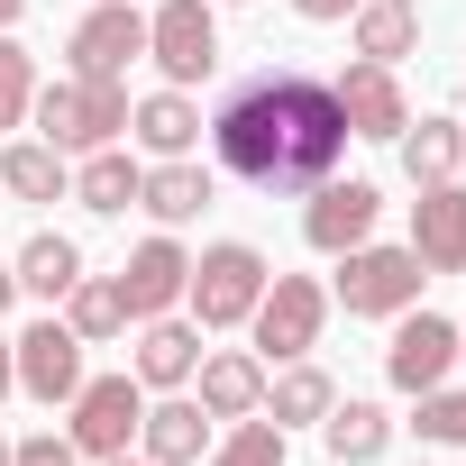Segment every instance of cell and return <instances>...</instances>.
<instances>
[{
	"label": "cell",
	"instance_id": "obj_1",
	"mask_svg": "<svg viewBox=\"0 0 466 466\" xmlns=\"http://www.w3.org/2000/svg\"><path fill=\"white\" fill-rule=\"evenodd\" d=\"M210 156L219 174H238L248 192L284 201V192H311L339 174L348 156V110L320 74L302 65H266L248 83H228V101L210 110Z\"/></svg>",
	"mask_w": 466,
	"mask_h": 466
},
{
	"label": "cell",
	"instance_id": "obj_2",
	"mask_svg": "<svg viewBox=\"0 0 466 466\" xmlns=\"http://www.w3.org/2000/svg\"><path fill=\"white\" fill-rule=\"evenodd\" d=\"M28 119L46 128V147L56 156H92V147H119V128H128V83H37V101H28Z\"/></svg>",
	"mask_w": 466,
	"mask_h": 466
},
{
	"label": "cell",
	"instance_id": "obj_3",
	"mask_svg": "<svg viewBox=\"0 0 466 466\" xmlns=\"http://www.w3.org/2000/svg\"><path fill=\"white\" fill-rule=\"evenodd\" d=\"M257 293H266V257H257L248 238L201 248V257H192V284H183V302H192L201 329H238V320L257 311Z\"/></svg>",
	"mask_w": 466,
	"mask_h": 466
},
{
	"label": "cell",
	"instance_id": "obj_4",
	"mask_svg": "<svg viewBox=\"0 0 466 466\" xmlns=\"http://www.w3.org/2000/svg\"><path fill=\"white\" fill-rule=\"evenodd\" d=\"M420 284H430V266L411 257V248H348L339 257V302H348V320H402L411 302H420Z\"/></svg>",
	"mask_w": 466,
	"mask_h": 466
},
{
	"label": "cell",
	"instance_id": "obj_5",
	"mask_svg": "<svg viewBox=\"0 0 466 466\" xmlns=\"http://www.w3.org/2000/svg\"><path fill=\"white\" fill-rule=\"evenodd\" d=\"M248 320H257V348L293 366V357H311V348H320L329 293H320L311 275H266V293H257V311H248Z\"/></svg>",
	"mask_w": 466,
	"mask_h": 466
},
{
	"label": "cell",
	"instance_id": "obj_6",
	"mask_svg": "<svg viewBox=\"0 0 466 466\" xmlns=\"http://www.w3.org/2000/svg\"><path fill=\"white\" fill-rule=\"evenodd\" d=\"M137 420H147V384H137V375H83L74 430H65V439H74L83 457H128Z\"/></svg>",
	"mask_w": 466,
	"mask_h": 466
},
{
	"label": "cell",
	"instance_id": "obj_7",
	"mask_svg": "<svg viewBox=\"0 0 466 466\" xmlns=\"http://www.w3.org/2000/svg\"><path fill=\"white\" fill-rule=\"evenodd\" d=\"M147 56L174 92H192L210 65H219V28H210V0H165V10L147 19Z\"/></svg>",
	"mask_w": 466,
	"mask_h": 466
},
{
	"label": "cell",
	"instance_id": "obj_8",
	"mask_svg": "<svg viewBox=\"0 0 466 466\" xmlns=\"http://www.w3.org/2000/svg\"><path fill=\"white\" fill-rule=\"evenodd\" d=\"M375 210H384V192L375 183H311V210H302V238L320 248V257H348V248H366L375 238Z\"/></svg>",
	"mask_w": 466,
	"mask_h": 466
},
{
	"label": "cell",
	"instance_id": "obj_9",
	"mask_svg": "<svg viewBox=\"0 0 466 466\" xmlns=\"http://www.w3.org/2000/svg\"><path fill=\"white\" fill-rule=\"evenodd\" d=\"M147 56V19L128 0H101V10L74 28V74L83 83H128V65Z\"/></svg>",
	"mask_w": 466,
	"mask_h": 466
},
{
	"label": "cell",
	"instance_id": "obj_10",
	"mask_svg": "<svg viewBox=\"0 0 466 466\" xmlns=\"http://www.w3.org/2000/svg\"><path fill=\"white\" fill-rule=\"evenodd\" d=\"M10 357H19V393H37V402H74V393H83V339H74L65 320L19 329Z\"/></svg>",
	"mask_w": 466,
	"mask_h": 466
},
{
	"label": "cell",
	"instance_id": "obj_11",
	"mask_svg": "<svg viewBox=\"0 0 466 466\" xmlns=\"http://www.w3.org/2000/svg\"><path fill=\"white\" fill-rule=\"evenodd\" d=\"M329 92H339V110H348V137H384V147H393V137L411 128V101H402L393 65H366V56H357Z\"/></svg>",
	"mask_w": 466,
	"mask_h": 466
},
{
	"label": "cell",
	"instance_id": "obj_12",
	"mask_svg": "<svg viewBox=\"0 0 466 466\" xmlns=\"http://www.w3.org/2000/svg\"><path fill=\"white\" fill-rule=\"evenodd\" d=\"M448 366H457V329H448L439 311H402V329H393V348H384L393 393H430V384H448Z\"/></svg>",
	"mask_w": 466,
	"mask_h": 466
},
{
	"label": "cell",
	"instance_id": "obj_13",
	"mask_svg": "<svg viewBox=\"0 0 466 466\" xmlns=\"http://www.w3.org/2000/svg\"><path fill=\"white\" fill-rule=\"evenodd\" d=\"M411 257L430 275H466V192L457 183H420V201H411Z\"/></svg>",
	"mask_w": 466,
	"mask_h": 466
},
{
	"label": "cell",
	"instance_id": "obj_14",
	"mask_svg": "<svg viewBox=\"0 0 466 466\" xmlns=\"http://www.w3.org/2000/svg\"><path fill=\"white\" fill-rule=\"evenodd\" d=\"M183 284H192V257H183L174 238H147V248L119 266V302H128V320H165V311L183 302Z\"/></svg>",
	"mask_w": 466,
	"mask_h": 466
},
{
	"label": "cell",
	"instance_id": "obj_15",
	"mask_svg": "<svg viewBox=\"0 0 466 466\" xmlns=\"http://www.w3.org/2000/svg\"><path fill=\"white\" fill-rule=\"evenodd\" d=\"M137 210H156L165 228L201 219V210H210V165H192V156H156L147 183H137Z\"/></svg>",
	"mask_w": 466,
	"mask_h": 466
},
{
	"label": "cell",
	"instance_id": "obj_16",
	"mask_svg": "<svg viewBox=\"0 0 466 466\" xmlns=\"http://www.w3.org/2000/svg\"><path fill=\"white\" fill-rule=\"evenodd\" d=\"M128 137L147 147V156H192V137H201V110H192V92H147V101H128Z\"/></svg>",
	"mask_w": 466,
	"mask_h": 466
},
{
	"label": "cell",
	"instance_id": "obj_17",
	"mask_svg": "<svg viewBox=\"0 0 466 466\" xmlns=\"http://www.w3.org/2000/svg\"><path fill=\"white\" fill-rule=\"evenodd\" d=\"M192 366H201V320H147L137 329V366H128L137 384L174 393V384H192Z\"/></svg>",
	"mask_w": 466,
	"mask_h": 466
},
{
	"label": "cell",
	"instance_id": "obj_18",
	"mask_svg": "<svg viewBox=\"0 0 466 466\" xmlns=\"http://www.w3.org/2000/svg\"><path fill=\"white\" fill-rule=\"evenodd\" d=\"M137 439H147L156 466H192V457H210V411L201 402H147Z\"/></svg>",
	"mask_w": 466,
	"mask_h": 466
},
{
	"label": "cell",
	"instance_id": "obj_19",
	"mask_svg": "<svg viewBox=\"0 0 466 466\" xmlns=\"http://www.w3.org/2000/svg\"><path fill=\"white\" fill-rule=\"evenodd\" d=\"M192 375H201V411H210V420L266 411V366H257V357H201Z\"/></svg>",
	"mask_w": 466,
	"mask_h": 466
},
{
	"label": "cell",
	"instance_id": "obj_20",
	"mask_svg": "<svg viewBox=\"0 0 466 466\" xmlns=\"http://www.w3.org/2000/svg\"><path fill=\"white\" fill-rule=\"evenodd\" d=\"M10 275H19V293H37V302H65V293L83 284V248H74V238H56V228H37V238L10 257Z\"/></svg>",
	"mask_w": 466,
	"mask_h": 466
},
{
	"label": "cell",
	"instance_id": "obj_21",
	"mask_svg": "<svg viewBox=\"0 0 466 466\" xmlns=\"http://www.w3.org/2000/svg\"><path fill=\"white\" fill-rule=\"evenodd\" d=\"M137 183H147V165H137V156L92 147V156H83V174H74V201H83V210H101V219H119V210H137Z\"/></svg>",
	"mask_w": 466,
	"mask_h": 466
},
{
	"label": "cell",
	"instance_id": "obj_22",
	"mask_svg": "<svg viewBox=\"0 0 466 466\" xmlns=\"http://www.w3.org/2000/svg\"><path fill=\"white\" fill-rule=\"evenodd\" d=\"M320 439H329L339 466H375V457L393 448V420H384L375 402H329V411H320Z\"/></svg>",
	"mask_w": 466,
	"mask_h": 466
},
{
	"label": "cell",
	"instance_id": "obj_23",
	"mask_svg": "<svg viewBox=\"0 0 466 466\" xmlns=\"http://www.w3.org/2000/svg\"><path fill=\"white\" fill-rule=\"evenodd\" d=\"M348 28H357V56H366V65H402V56H411V37H420V10H393V0H357V10H348Z\"/></svg>",
	"mask_w": 466,
	"mask_h": 466
},
{
	"label": "cell",
	"instance_id": "obj_24",
	"mask_svg": "<svg viewBox=\"0 0 466 466\" xmlns=\"http://www.w3.org/2000/svg\"><path fill=\"white\" fill-rule=\"evenodd\" d=\"M393 147H402V174H411V183H448V174L466 165V128H457V119H420V128H402Z\"/></svg>",
	"mask_w": 466,
	"mask_h": 466
},
{
	"label": "cell",
	"instance_id": "obj_25",
	"mask_svg": "<svg viewBox=\"0 0 466 466\" xmlns=\"http://www.w3.org/2000/svg\"><path fill=\"white\" fill-rule=\"evenodd\" d=\"M329 402H339V384H329L320 366H302V357H293L284 375H266V420H275V430H293V420H320Z\"/></svg>",
	"mask_w": 466,
	"mask_h": 466
},
{
	"label": "cell",
	"instance_id": "obj_26",
	"mask_svg": "<svg viewBox=\"0 0 466 466\" xmlns=\"http://www.w3.org/2000/svg\"><path fill=\"white\" fill-rule=\"evenodd\" d=\"M0 183H10L19 201H56V192H65L74 174H65V156H56L46 137H19L10 156H0Z\"/></svg>",
	"mask_w": 466,
	"mask_h": 466
},
{
	"label": "cell",
	"instance_id": "obj_27",
	"mask_svg": "<svg viewBox=\"0 0 466 466\" xmlns=\"http://www.w3.org/2000/svg\"><path fill=\"white\" fill-rule=\"evenodd\" d=\"M65 311H74L65 329H74L83 348H92V339H119V329H128V302H119V284H92V275H83V284L65 293Z\"/></svg>",
	"mask_w": 466,
	"mask_h": 466
},
{
	"label": "cell",
	"instance_id": "obj_28",
	"mask_svg": "<svg viewBox=\"0 0 466 466\" xmlns=\"http://www.w3.org/2000/svg\"><path fill=\"white\" fill-rule=\"evenodd\" d=\"M210 466H284V430H275L266 411H248L238 430H228V439L210 448Z\"/></svg>",
	"mask_w": 466,
	"mask_h": 466
},
{
	"label": "cell",
	"instance_id": "obj_29",
	"mask_svg": "<svg viewBox=\"0 0 466 466\" xmlns=\"http://www.w3.org/2000/svg\"><path fill=\"white\" fill-rule=\"evenodd\" d=\"M28 101H37V56H28L10 28H0V128H19Z\"/></svg>",
	"mask_w": 466,
	"mask_h": 466
},
{
	"label": "cell",
	"instance_id": "obj_30",
	"mask_svg": "<svg viewBox=\"0 0 466 466\" xmlns=\"http://www.w3.org/2000/svg\"><path fill=\"white\" fill-rule=\"evenodd\" d=\"M411 402H420L411 430H420L430 448H466V393H439V384H430V393H411Z\"/></svg>",
	"mask_w": 466,
	"mask_h": 466
},
{
	"label": "cell",
	"instance_id": "obj_31",
	"mask_svg": "<svg viewBox=\"0 0 466 466\" xmlns=\"http://www.w3.org/2000/svg\"><path fill=\"white\" fill-rule=\"evenodd\" d=\"M10 466H83V448H74V439H56V430H37V439H19V448H10Z\"/></svg>",
	"mask_w": 466,
	"mask_h": 466
},
{
	"label": "cell",
	"instance_id": "obj_32",
	"mask_svg": "<svg viewBox=\"0 0 466 466\" xmlns=\"http://www.w3.org/2000/svg\"><path fill=\"white\" fill-rule=\"evenodd\" d=\"M293 10H302V19H320V28H329V19H348V10H357V0H293Z\"/></svg>",
	"mask_w": 466,
	"mask_h": 466
},
{
	"label": "cell",
	"instance_id": "obj_33",
	"mask_svg": "<svg viewBox=\"0 0 466 466\" xmlns=\"http://www.w3.org/2000/svg\"><path fill=\"white\" fill-rule=\"evenodd\" d=\"M0 393H19V357H10V339H0Z\"/></svg>",
	"mask_w": 466,
	"mask_h": 466
},
{
	"label": "cell",
	"instance_id": "obj_34",
	"mask_svg": "<svg viewBox=\"0 0 466 466\" xmlns=\"http://www.w3.org/2000/svg\"><path fill=\"white\" fill-rule=\"evenodd\" d=\"M10 293H19V275H10V257H0V311H10Z\"/></svg>",
	"mask_w": 466,
	"mask_h": 466
},
{
	"label": "cell",
	"instance_id": "obj_35",
	"mask_svg": "<svg viewBox=\"0 0 466 466\" xmlns=\"http://www.w3.org/2000/svg\"><path fill=\"white\" fill-rule=\"evenodd\" d=\"M19 10H28V0H0V28H19Z\"/></svg>",
	"mask_w": 466,
	"mask_h": 466
},
{
	"label": "cell",
	"instance_id": "obj_36",
	"mask_svg": "<svg viewBox=\"0 0 466 466\" xmlns=\"http://www.w3.org/2000/svg\"><path fill=\"white\" fill-rule=\"evenodd\" d=\"M101 466H128V457H101ZM147 466H156V457H147Z\"/></svg>",
	"mask_w": 466,
	"mask_h": 466
},
{
	"label": "cell",
	"instance_id": "obj_37",
	"mask_svg": "<svg viewBox=\"0 0 466 466\" xmlns=\"http://www.w3.org/2000/svg\"><path fill=\"white\" fill-rule=\"evenodd\" d=\"M0 466H10V439H0Z\"/></svg>",
	"mask_w": 466,
	"mask_h": 466
},
{
	"label": "cell",
	"instance_id": "obj_38",
	"mask_svg": "<svg viewBox=\"0 0 466 466\" xmlns=\"http://www.w3.org/2000/svg\"><path fill=\"white\" fill-rule=\"evenodd\" d=\"M393 10H420V0H393Z\"/></svg>",
	"mask_w": 466,
	"mask_h": 466
},
{
	"label": "cell",
	"instance_id": "obj_39",
	"mask_svg": "<svg viewBox=\"0 0 466 466\" xmlns=\"http://www.w3.org/2000/svg\"><path fill=\"white\" fill-rule=\"evenodd\" d=\"M457 357H466V339H457Z\"/></svg>",
	"mask_w": 466,
	"mask_h": 466
}]
</instances>
